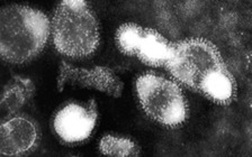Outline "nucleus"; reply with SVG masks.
<instances>
[{"label":"nucleus","mask_w":252,"mask_h":157,"mask_svg":"<svg viewBox=\"0 0 252 157\" xmlns=\"http://www.w3.org/2000/svg\"><path fill=\"white\" fill-rule=\"evenodd\" d=\"M50 21L34 8L11 5L0 13V52L5 61L22 64L33 60L44 49Z\"/></svg>","instance_id":"nucleus-1"},{"label":"nucleus","mask_w":252,"mask_h":157,"mask_svg":"<svg viewBox=\"0 0 252 157\" xmlns=\"http://www.w3.org/2000/svg\"><path fill=\"white\" fill-rule=\"evenodd\" d=\"M52 34L55 49L70 57L89 56L99 45L96 16L82 0H64L58 6Z\"/></svg>","instance_id":"nucleus-2"},{"label":"nucleus","mask_w":252,"mask_h":157,"mask_svg":"<svg viewBox=\"0 0 252 157\" xmlns=\"http://www.w3.org/2000/svg\"><path fill=\"white\" fill-rule=\"evenodd\" d=\"M165 68L181 84L199 92L215 77L227 71L218 47L204 38L172 43Z\"/></svg>","instance_id":"nucleus-3"},{"label":"nucleus","mask_w":252,"mask_h":157,"mask_svg":"<svg viewBox=\"0 0 252 157\" xmlns=\"http://www.w3.org/2000/svg\"><path fill=\"white\" fill-rule=\"evenodd\" d=\"M136 92L145 113L157 123L176 127L187 119V100L173 81L153 73L143 74L136 81Z\"/></svg>","instance_id":"nucleus-4"},{"label":"nucleus","mask_w":252,"mask_h":157,"mask_svg":"<svg viewBox=\"0 0 252 157\" xmlns=\"http://www.w3.org/2000/svg\"><path fill=\"white\" fill-rule=\"evenodd\" d=\"M116 44L126 55L137 56L150 66H165L171 55L172 43L152 28L137 24H124L116 31Z\"/></svg>","instance_id":"nucleus-5"},{"label":"nucleus","mask_w":252,"mask_h":157,"mask_svg":"<svg viewBox=\"0 0 252 157\" xmlns=\"http://www.w3.org/2000/svg\"><path fill=\"white\" fill-rule=\"evenodd\" d=\"M97 121V105L94 100L87 105L69 104L63 107L54 118L55 132L65 143L74 144L86 140L92 135Z\"/></svg>","instance_id":"nucleus-6"},{"label":"nucleus","mask_w":252,"mask_h":157,"mask_svg":"<svg viewBox=\"0 0 252 157\" xmlns=\"http://www.w3.org/2000/svg\"><path fill=\"white\" fill-rule=\"evenodd\" d=\"M66 84L96 89L115 98L121 97L123 92V82L106 66H96L92 70L79 69L63 61L59 71V91H62Z\"/></svg>","instance_id":"nucleus-7"},{"label":"nucleus","mask_w":252,"mask_h":157,"mask_svg":"<svg viewBox=\"0 0 252 157\" xmlns=\"http://www.w3.org/2000/svg\"><path fill=\"white\" fill-rule=\"evenodd\" d=\"M38 129L32 119L24 116L8 118L1 124V154L18 156L36 146Z\"/></svg>","instance_id":"nucleus-8"},{"label":"nucleus","mask_w":252,"mask_h":157,"mask_svg":"<svg viewBox=\"0 0 252 157\" xmlns=\"http://www.w3.org/2000/svg\"><path fill=\"white\" fill-rule=\"evenodd\" d=\"M34 83L29 78L16 76L3 88L1 97V111L6 115L17 112L33 97Z\"/></svg>","instance_id":"nucleus-9"},{"label":"nucleus","mask_w":252,"mask_h":157,"mask_svg":"<svg viewBox=\"0 0 252 157\" xmlns=\"http://www.w3.org/2000/svg\"><path fill=\"white\" fill-rule=\"evenodd\" d=\"M100 151L104 155L129 157L139 156L140 148L132 140L122 137L105 136L100 141Z\"/></svg>","instance_id":"nucleus-10"}]
</instances>
